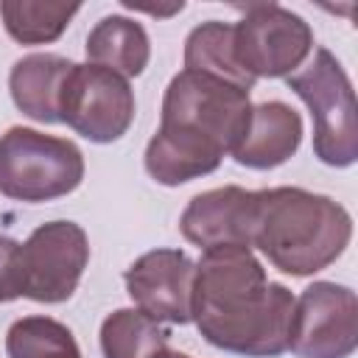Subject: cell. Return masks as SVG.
Wrapping results in <instances>:
<instances>
[{
	"label": "cell",
	"instance_id": "obj_1",
	"mask_svg": "<svg viewBox=\"0 0 358 358\" xmlns=\"http://www.w3.org/2000/svg\"><path fill=\"white\" fill-rule=\"evenodd\" d=\"M294 294L268 282L249 246L204 249L193 274L190 319L218 350L274 358L288 350Z\"/></svg>",
	"mask_w": 358,
	"mask_h": 358
},
{
	"label": "cell",
	"instance_id": "obj_10",
	"mask_svg": "<svg viewBox=\"0 0 358 358\" xmlns=\"http://www.w3.org/2000/svg\"><path fill=\"white\" fill-rule=\"evenodd\" d=\"M196 263L179 249H154L126 268V291L137 310L154 322L187 324Z\"/></svg>",
	"mask_w": 358,
	"mask_h": 358
},
{
	"label": "cell",
	"instance_id": "obj_6",
	"mask_svg": "<svg viewBox=\"0 0 358 358\" xmlns=\"http://www.w3.org/2000/svg\"><path fill=\"white\" fill-rule=\"evenodd\" d=\"M90 260L87 232L73 221H50L36 227L14 255L17 296L34 302H64L78 288Z\"/></svg>",
	"mask_w": 358,
	"mask_h": 358
},
{
	"label": "cell",
	"instance_id": "obj_16",
	"mask_svg": "<svg viewBox=\"0 0 358 358\" xmlns=\"http://www.w3.org/2000/svg\"><path fill=\"white\" fill-rule=\"evenodd\" d=\"M168 347V330L134 308L109 313L101 324L103 358H154Z\"/></svg>",
	"mask_w": 358,
	"mask_h": 358
},
{
	"label": "cell",
	"instance_id": "obj_4",
	"mask_svg": "<svg viewBox=\"0 0 358 358\" xmlns=\"http://www.w3.org/2000/svg\"><path fill=\"white\" fill-rule=\"evenodd\" d=\"M84 179V154L73 140L11 126L0 137V193L17 201H50Z\"/></svg>",
	"mask_w": 358,
	"mask_h": 358
},
{
	"label": "cell",
	"instance_id": "obj_17",
	"mask_svg": "<svg viewBox=\"0 0 358 358\" xmlns=\"http://www.w3.org/2000/svg\"><path fill=\"white\" fill-rule=\"evenodd\" d=\"M185 70L210 73V76L232 81L243 90H252V84H255V78H249L235 62L232 25L218 22V20L201 22L199 28L190 31V36L185 42Z\"/></svg>",
	"mask_w": 358,
	"mask_h": 358
},
{
	"label": "cell",
	"instance_id": "obj_15",
	"mask_svg": "<svg viewBox=\"0 0 358 358\" xmlns=\"http://www.w3.org/2000/svg\"><path fill=\"white\" fill-rule=\"evenodd\" d=\"M78 3L53 0H3L0 17L11 39L22 45H45L64 34L67 22L78 14Z\"/></svg>",
	"mask_w": 358,
	"mask_h": 358
},
{
	"label": "cell",
	"instance_id": "obj_5",
	"mask_svg": "<svg viewBox=\"0 0 358 358\" xmlns=\"http://www.w3.org/2000/svg\"><path fill=\"white\" fill-rule=\"evenodd\" d=\"M288 90H294L313 117V154L333 168H347L358 157V120H355V92L327 48H316L313 59L294 76H288Z\"/></svg>",
	"mask_w": 358,
	"mask_h": 358
},
{
	"label": "cell",
	"instance_id": "obj_2",
	"mask_svg": "<svg viewBox=\"0 0 358 358\" xmlns=\"http://www.w3.org/2000/svg\"><path fill=\"white\" fill-rule=\"evenodd\" d=\"M249 115V90L210 73L182 70L165 90L162 120L145 148V171L168 187L213 173L243 137Z\"/></svg>",
	"mask_w": 358,
	"mask_h": 358
},
{
	"label": "cell",
	"instance_id": "obj_20",
	"mask_svg": "<svg viewBox=\"0 0 358 358\" xmlns=\"http://www.w3.org/2000/svg\"><path fill=\"white\" fill-rule=\"evenodd\" d=\"M154 358H190V355H185V352H176V350H171V347H165V350H159Z\"/></svg>",
	"mask_w": 358,
	"mask_h": 358
},
{
	"label": "cell",
	"instance_id": "obj_8",
	"mask_svg": "<svg viewBox=\"0 0 358 358\" xmlns=\"http://www.w3.org/2000/svg\"><path fill=\"white\" fill-rule=\"evenodd\" d=\"M59 120L92 143L120 140L134 120V92L106 67L73 64L59 92Z\"/></svg>",
	"mask_w": 358,
	"mask_h": 358
},
{
	"label": "cell",
	"instance_id": "obj_7",
	"mask_svg": "<svg viewBox=\"0 0 358 358\" xmlns=\"http://www.w3.org/2000/svg\"><path fill=\"white\" fill-rule=\"evenodd\" d=\"M238 11H243V20L232 25V50L249 78L291 76L308 59L313 31L299 14L277 3H249Z\"/></svg>",
	"mask_w": 358,
	"mask_h": 358
},
{
	"label": "cell",
	"instance_id": "obj_9",
	"mask_svg": "<svg viewBox=\"0 0 358 358\" xmlns=\"http://www.w3.org/2000/svg\"><path fill=\"white\" fill-rule=\"evenodd\" d=\"M358 347V299L347 285L313 282L294 302L288 350L299 358H350Z\"/></svg>",
	"mask_w": 358,
	"mask_h": 358
},
{
	"label": "cell",
	"instance_id": "obj_13",
	"mask_svg": "<svg viewBox=\"0 0 358 358\" xmlns=\"http://www.w3.org/2000/svg\"><path fill=\"white\" fill-rule=\"evenodd\" d=\"M70 67L73 62L53 53H31L20 59L8 76V90L17 109L39 123H62L59 92Z\"/></svg>",
	"mask_w": 358,
	"mask_h": 358
},
{
	"label": "cell",
	"instance_id": "obj_11",
	"mask_svg": "<svg viewBox=\"0 0 358 358\" xmlns=\"http://www.w3.org/2000/svg\"><path fill=\"white\" fill-rule=\"evenodd\" d=\"M257 190L235 185L215 187L190 199L179 218L182 235L199 249L215 246H252L257 227Z\"/></svg>",
	"mask_w": 358,
	"mask_h": 358
},
{
	"label": "cell",
	"instance_id": "obj_18",
	"mask_svg": "<svg viewBox=\"0 0 358 358\" xmlns=\"http://www.w3.org/2000/svg\"><path fill=\"white\" fill-rule=\"evenodd\" d=\"M8 358H81L73 333L50 316L17 319L6 333Z\"/></svg>",
	"mask_w": 358,
	"mask_h": 358
},
{
	"label": "cell",
	"instance_id": "obj_14",
	"mask_svg": "<svg viewBox=\"0 0 358 358\" xmlns=\"http://www.w3.org/2000/svg\"><path fill=\"white\" fill-rule=\"evenodd\" d=\"M151 45L140 22L129 17H103L87 36L90 64L106 67L117 76H140L148 64Z\"/></svg>",
	"mask_w": 358,
	"mask_h": 358
},
{
	"label": "cell",
	"instance_id": "obj_12",
	"mask_svg": "<svg viewBox=\"0 0 358 358\" xmlns=\"http://www.w3.org/2000/svg\"><path fill=\"white\" fill-rule=\"evenodd\" d=\"M302 143V117L282 101H266L252 106L249 123L232 157L243 168L268 171L296 154Z\"/></svg>",
	"mask_w": 358,
	"mask_h": 358
},
{
	"label": "cell",
	"instance_id": "obj_3",
	"mask_svg": "<svg viewBox=\"0 0 358 358\" xmlns=\"http://www.w3.org/2000/svg\"><path fill=\"white\" fill-rule=\"evenodd\" d=\"M255 241L268 263L291 277H308L341 257L352 238L350 213L330 196L302 187L257 190Z\"/></svg>",
	"mask_w": 358,
	"mask_h": 358
},
{
	"label": "cell",
	"instance_id": "obj_19",
	"mask_svg": "<svg viewBox=\"0 0 358 358\" xmlns=\"http://www.w3.org/2000/svg\"><path fill=\"white\" fill-rule=\"evenodd\" d=\"M14 255H17V241L0 235V302L17 299V288H14Z\"/></svg>",
	"mask_w": 358,
	"mask_h": 358
}]
</instances>
